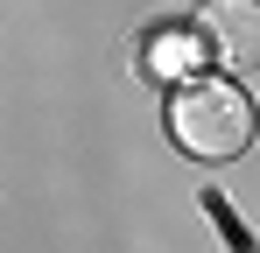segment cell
<instances>
[{"label": "cell", "instance_id": "cell-1", "mask_svg": "<svg viewBox=\"0 0 260 253\" xmlns=\"http://www.w3.org/2000/svg\"><path fill=\"white\" fill-rule=\"evenodd\" d=\"M253 134H260L253 99L225 78H190L169 99V141L190 162H232V155L253 148Z\"/></svg>", "mask_w": 260, "mask_h": 253}, {"label": "cell", "instance_id": "cell-2", "mask_svg": "<svg viewBox=\"0 0 260 253\" xmlns=\"http://www.w3.org/2000/svg\"><path fill=\"white\" fill-rule=\"evenodd\" d=\"M197 36L225 71H253L260 64V0H204Z\"/></svg>", "mask_w": 260, "mask_h": 253}, {"label": "cell", "instance_id": "cell-3", "mask_svg": "<svg viewBox=\"0 0 260 253\" xmlns=\"http://www.w3.org/2000/svg\"><path fill=\"white\" fill-rule=\"evenodd\" d=\"M197 211L211 218V232H218V239H225L232 253H260V239L246 232V225H239V211L225 204V190H204V197H197Z\"/></svg>", "mask_w": 260, "mask_h": 253}, {"label": "cell", "instance_id": "cell-4", "mask_svg": "<svg viewBox=\"0 0 260 253\" xmlns=\"http://www.w3.org/2000/svg\"><path fill=\"white\" fill-rule=\"evenodd\" d=\"M148 64H155V71H190V64H197V42L176 28V36H162L155 49H148Z\"/></svg>", "mask_w": 260, "mask_h": 253}]
</instances>
